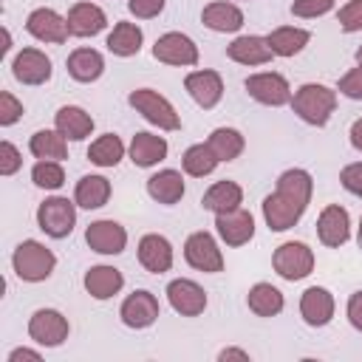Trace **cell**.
I'll return each instance as SVG.
<instances>
[{
  "label": "cell",
  "mask_w": 362,
  "mask_h": 362,
  "mask_svg": "<svg viewBox=\"0 0 362 362\" xmlns=\"http://www.w3.org/2000/svg\"><path fill=\"white\" fill-rule=\"evenodd\" d=\"M215 235L221 238V243L238 249L246 246L255 238V215L243 206L232 209V212H221L215 215Z\"/></svg>",
  "instance_id": "cell-19"
},
{
  "label": "cell",
  "mask_w": 362,
  "mask_h": 362,
  "mask_svg": "<svg viewBox=\"0 0 362 362\" xmlns=\"http://www.w3.org/2000/svg\"><path fill=\"white\" fill-rule=\"evenodd\" d=\"M246 305L255 317H263V320H272L277 317L283 308H286V297L277 286L272 283H255L249 291H246Z\"/></svg>",
  "instance_id": "cell-34"
},
{
  "label": "cell",
  "mask_w": 362,
  "mask_h": 362,
  "mask_svg": "<svg viewBox=\"0 0 362 362\" xmlns=\"http://www.w3.org/2000/svg\"><path fill=\"white\" fill-rule=\"evenodd\" d=\"M28 153L42 161H65L68 158V139L57 127H42L31 133L28 139Z\"/></svg>",
  "instance_id": "cell-35"
},
{
  "label": "cell",
  "mask_w": 362,
  "mask_h": 362,
  "mask_svg": "<svg viewBox=\"0 0 362 362\" xmlns=\"http://www.w3.org/2000/svg\"><path fill=\"white\" fill-rule=\"evenodd\" d=\"M11 269L23 283H42L57 269V255L34 238H25L11 252Z\"/></svg>",
  "instance_id": "cell-2"
},
{
  "label": "cell",
  "mask_w": 362,
  "mask_h": 362,
  "mask_svg": "<svg viewBox=\"0 0 362 362\" xmlns=\"http://www.w3.org/2000/svg\"><path fill=\"white\" fill-rule=\"evenodd\" d=\"M110 192H113V187H110V181H107L105 175L88 173V175H82V178L76 181V187H74V201H76L79 209H102V206L110 201Z\"/></svg>",
  "instance_id": "cell-31"
},
{
  "label": "cell",
  "mask_w": 362,
  "mask_h": 362,
  "mask_svg": "<svg viewBox=\"0 0 362 362\" xmlns=\"http://www.w3.org/2000/svg\"><path fill=\"white\" fill-rule=\"evenodd\" d=\"M147 195L156 201V204H161V206H175L181 198H184V192H187V184H184V173L181 170H173V167H164V170H158V173H153L150 178H147Z\"/></svg>",
  "instance_id": "cell-26"
},
{
  "label": "cell",
  "mask_w": 362,
  "mask_h": 362,
  "mask_svg": "<svg viewBox=\"0 0 362 362\" xmlns=\"http://www.w3.org/2000/svg\"><path fill=\"white\" fill-rule=\"evenodd\" d=\"M124 156H127V147L116 133H102L88 144V161L93 167H102V170L119 167V161Z\"/></svg>",
  "instance_id": "cell-36"
},
{
  "label": "cell",
  "mask_w": 362,
  "mask_h": 362,
  "mask_svg": "<svg viewBox=\"0 0 362 362\" xmlns=\"http://www.w3.org/2000/svg\"><path fill=\"white\" fill-rule=\"evenodd\" d=\"M23 119V102L11 90H0V127H11Z\"/></svg>",
  "instance_id": "cell-42"
},
{
  "label": "cell",
  "mask_w": 362,
  "mask_h": 362,
  "mask_svg": "<svg viewBox=\"0 0 362 362\" xmlns=\"http://www.w3.org/2000/svg\"><path fill=\"white\" fill-rule=\"evenodd\" d=\"M158 317H161V303H158V297H156L153 291H147V288L130 291V294L122 300V305H119V320H122V325H127V328H133V331H144V328L156 325Z\"/></svg>",
  "instance_id": "cell-10"
},
{
  "label": "cell",
  "mask_w": 362,
  "mask_h": 362,
  "mask_svg": "<svg viewBox=\"0 0 362 362\" xmlns=\"http://www.w3.org/2000/svg\"><path fill=\"white\" fill-rule=\"evenodd\" d=\"M337 8V0H291L288 11L300 20H317Z\"/></svg>",
  "instance_id": "cell-40"
},
{
  "label": "cell",
  "mask_w": 362,
  "mask_h": 362,
  "mask_svg": "<svg viewBox=\"0 0 362 362\" xmlns=\"http://www.w3.org/2000/svg\"><path fill=\"white\" fill-rule=\"evenodd\" d=\"M82 286H85V291H88L93 300L105 303V300L116 297V294L124 288V274H122V269H116V266H110V263H96V266H90V269L85 272Z\"/></svg>",
  "instance_id": "cell-25"
},
{
  "label": "cell",
  "mask_w": 362,
  "mask_h": 362,
  "mask_svg": "<svg viewBox=\"0 0 362 362\" xmlns=\"http://www.w3.org/2000/svg\"><path fill=\"white\" fill-rule=\"evenodd\" d=\"M337 93H342L345 99H354V102H362V65L345 71L337 82Z\"/></svg>",
  "instance_id": "cell-43"
},
{
  "label": "cell",
  "mask_w": 362,
  "mask_h": 362,
  "mask_svg": "<svg viewBox=\"0 0 362 362\" xmlns=\"http://www.w3.org/2000/svg\"><path fill=\"white\" fill-rule=\"evenodd\" d=\"M356 246L362 249V215H359V226H356Z\"/></svg>",
  "instance_id": "cell-52"
},
{
  "label": "cell",
  "mask_w": 362,
  "mask_h": 362,
  "mask_svg": "<svg viewBox=\"0 0 362 362\" xmlns=\"http://www.w3.org/2000/svg\"><path fill=\"white\" fill-rule=\"evenodd\" d=\"M288 107L294 116L311 127H325L331 116L337 113V88H328L322 82H303L294 93Z\"/></svg>",
  "instance_id": "cell-1"
},
{
  "label": "cell",
  "mask_w": 362,
  "mask_h": 362,
  "mask_svg": "<svg viewBox=\"0 0 362 362\" xmlns=\"http://www.w3.org/2000/svg\"><path fill=\"white\" fill-rule=\"evenodd\" d=\"M260 212H263V221H266V226H269L272 232H288V229H294V226L300 223V218L305 215V209H303L297 201H291L288 195H283V192H277V189L263 198Z\"/></svg>",
  "instance_id": "cell-18"
},
{
  "label": "cell",
  "mask_w": 362,
  "mask_h": 362,
  "mask_svg": "<svg viewBox=\"0 0 362 362\" xmlns=\"http://www.w3.org/2000/svg\"><path fill=\"white\" fill-rule=\"evenodd\" d=\"M348 141H351V147H354L356 153H362V116L354 119V124L348 127Z\"/></svg>",
  "instance_id": "cell-50"
},
{
  "label": "cell",
  "mask_w": 362,
  "mask_h": 362,
  "mask_svg": "<svg viewBox=\"0 0 362 362\" xmlns=\"http://www.w3.org/2000/svg\"><path fill=\"white\" fill-rule=\"evenodd\" d=\"M201 23L215 34H238L246 17L235 0H212L201 8Z\"/></svg>",
  "instance_id": "cell-22"
},
{
  "label": "cell",
  "mask_w": 362,
  "mask_h": 362,
  "mask_svg": "<svg viewBox=\"0 0 362 362\" xmlns=\"http://www.w3.org/2000/svg\"><path fill=\"white\" fill-rule=\"evenodd\" d=\"M68 31L71 37H79V40H88V37H96L107 28V14L99 3L93 0H82V3H74L68 8Z\"/></svg>",
  "instance_id": "cell-21"
},
{
  "label": "cell",
  "mask_w": 362,
  "mask_h": 362,
  "mask_svg": "<svg viewBox=\"0 0 362 362\" xmlns=\"http://www.w3.org/2000/svg\"><path fill=\"white\" fill-rule=\"evenodd\" d=\"M226 57L238 65H246V68H257V65H269L274 59L272 48H269V40L260 37V34H238L229 45H226Z\"/></svg>",
  "instance_id": "cell-23"
},
{
  "label": "cell",
  "mask_w": 362,
  "mask_h": 362,
  "mask_svg": "<svg viewBox=\"0 0 362 362\" xmlns=\"http://www.w3.org/2000/svg\"><path fill=\"white\" fill-rule=\"evenodd\" d=\"M28 339L40 348H59L68 334H71V322L59 308H37L28 317Z\"/></svg>",
  "instance_id": "cell-6"
},
{
  "label": "cell",
  "mask_w": 362,
  "mask_h": 362,
  "mask_svg": "<svg viewBox=\"0 0 362 362\" xmlns=\"http://www.w3.org/2000/svg\"><path fill=\"white\" fill-rule=\"evenodd\" d=\"M31 181H34V187H40L45 192L62 189V184H65V167H62V161H42V158H37L34 167H31Z\"/></svg>",
  "instance_id": "cell-39"
},
{
  "label": "cell",
  "mask_w": 362,
  "mask_h": 362,
  "mask_svg": "<svg viewBox=\"0 0 362 362\" xmlns=\"http://www.w3.org/2000/svg\"><path fill=\"white\" fill-rule=\"evenodd\" d=\"M127 105L153 127H158L161 133H175L181 130V116L175 110V105L161 96L158 90L153 88H136L127 93Z\"/></svg>",
  "instance_id": "cell-3"
},
{
  "label": "cell",
  "mask_w": 362,
  "mask_h": 362,
  "mask_svg": "<svg viewBox=\"0 0 362 362\" xmlns=\"http://www.w3.org/2000/svg\"><path fill=\"white\" fill-rule=\"evenodd\" d=\"M184 90L198 107L212 110L223 99V76L212 68H195L184 76Z\"/></svg>",
  "instance_id": "cell-15"
},
{
  "label": "cell",
  "mask_w": 362,
  "mask_h": 362,
  "mask_svg": "<svg viewBox=\"0 0 362 362\" xmlns=\"http://www.w3.org/2000/svg\"><path fill=\"white\" fill-rule=\"evenodd\" d=\"M354 59H356V65H362V45L356 48V54H354Z\"/></svg>",
  "instance_id": "cell-53"
},
{
  "label": "cell",
  "mask_w": 362,
  "mask_h": 362,
  "mask_svg": "<svg viewBox=\"0 0 362 362\" xmlns=\"http://www.w3.org/2000/svg\"><path fill=\"white\" fill-rule=\"evenodd\" d=\"M25 31L37 40V42H45V45H62L71 31H68V17L59 14L57 8L51 6H37L28 11L25 17Z\"/></svg>",
  "instance_id": "cell-11"
},
{
  "label": "cell",
  "mask_w": 362,
  "mask_h": 362,
  "mask_svg": "<svg viewBox=\"0 0 362 362\" xmlns=\"http://www.w3.org/2000/svg\"><path fill=\"white\" fill-rule=\"evenodd\" d=\"M339 184L345 192L362 198V161H351L339 170Z\"/></svg>",
  "instance_id": "cell-45"
},
{
  "label": "cell",
  "mask_w": 362,
  "mask_h": 362,
  "mask_svg": "<svg viewBox=\"0 0 362 362\" xmlns=\"http://www.w3.org/2000/svg\"><path fill=\"white\" fill-rule=\"evenodd\" d=\"M136 257L141 263L144 272L150 274H164L173 269L175 263V249L170 243V238L158 235V232H147L139 238V246H136Z\"/></svg>",
  "instance_id": "cell-17"
},
{
  "label": "cell",
  "mask_w": 362,
  "mask_h": 362,
  "mask_svg": "<svg viewBox=\"0 0 362 362\" xmlns=\"http://www.w3.org/2000/svg\"><path fill=\"white\" fill-rule=\"evenodd\" d=\"M11 76L20 82V85H28V88H37V85H45L51 76H54V62L45 51L40 48H23L14 54L11 59Z\"/></svg>",
  "instance_id": "cell-14"
},
{
  "label": "cell",
  "mask_w": 362,
  "mask_h": 362,
  "mask_svg": "<svg viewBox=\"0 0 362 362\" xmlns=\"http://www.w3.org/2000/svg\"><path fill=\"white\" fill-rule=\"evenodd\" d=\"M243 88L246 93L257 102V105H266V107H283L291 102V85L283 74L277 71H257V74H249L243 79Z\"/></svg>",
  "instance_id": "cell-7"
},
{
  "label": "cell",
  "mask_w": 362,
  "mask_h": 362,
  "mask_svg": "<svg viewBox=\"0 0 362 362\" xmlns=\"http://www.w3.org/2000/svg\"><path fill=\"white\" fill-rule=\"evenodd\" d=\"M229 359H240V362H249V359H252V354H249V351H243V348H235V345H229V348H221V351H218V362H229Z\"/></svg>",
  "instance_id": "cell-49"
},
{
  "label": "cell",
  "mask_w": 362,
  "mask_h": 362,
  "mask_svg": "<svg viewBox=\"0 0 362 362\" xmlns=\"http://www.w3.org/2000/svg\"><path fill=\"white\" fill-rule=\"evenodd\" d=\"M337 314V300L325 286H308L300 294V317L308 328H325Z\"/></svg>",
  "instance_id": "cell-20"
},
{
  "label": "cell",
  "mask_w": 362,
  "mask_h": 362,
  "mask_svg": "<svg viewBox=\"0 0 362 362\" xmlns=\"http://www.w3.org/2000/svg\"><path fill=\"white\" fill-rule=\"evenodd\" d=\"M167 153H170L167 139L158 136V133H150V130H139L127 144V158L141 170H150V167L161 164L167 158Z\"/></svg>",
  "instance_id": "cell-24"
},
{
  "label": "cell",
  "mask_w": 362,
  "mask_h": 362,
  "mask_svg": "<svg viewBox=\"0 0 362 362\" xmlns=\"http://www.w3.org/2000/svg\"><path fill=\"white\" fill-rule=\"evenodd\" d=\"M345 317H348L351 328H356V331L362 334V288H356V291L348 297V303H345Z\"/></svg>",
  "instance_id": "cell-47"
},
{
  "label": "cell",
  "mask_w": 362,
  "mask_h": 362,
  "mask_svg": "<svg viewBox=\"0 0 362 362\" xmlns=\"http://www.w3.org/2000/svg\"><path fill=\"white\" fill-rule=\"evenodd\" d=\"M235 3H252V0H235Z\"/></svg>",
  "instance_id": "cell-54"
},
{
  "label": "cell",
  "mask_w": 362,
  "mask_h": 362,
  "mask_svg": "<svg viewBox=\"0 0 362 362\" xmlns=\"http://www.w3.org/2000/svg\"><path fill=\"white\" fill-rule=\"evenodd\" d=\"M314 249L303 240H286L274 249L272 255V269L277 277L288 280V283H297V280H305L311 272H314Z\"/></svg>",
  "instance_id": "cell-5"
},
{
  "label": "cell",
  "mask_w": 362,
  "mask_h": 362,
  "mask_svg": "<svg viewBox=\"0 0 362 362\" xmlns=\"http://www.w3.org/2000/svg\"><path fill=\"white\" fill-rule=\"evenodd\" d=\"M54 127H57L68 141H85V139L93 133L96 122H93V116H90L85 107H79V105H62V107L54 113Z\"/></svg>",
  "instance_id": "cell-28"
},
{
  "label": "cell",
  "mask_w": 362,
  "mask_h": 362,
  "mask_svg": "<svg viewBox=\"0 0 362 362\" xmlns=\"http://www.w3.org/2000/svg\"><path fill=\"white\" fill-rule=\"evenodd\" d=\"M0 34H3V45H0V54L6 57V54L11 51V31H8L6 25H3V31H0Z\"/></svg>",
  "instance_id": "cell-51"
},
{
  "label": "cell",
  "mask_w": 362,
  "mask_h": 362,
  "mask_svg": "<svg viewBox=\"0 0 362 362\" xmlns=\"http://www.w3.org/2000/svg\"><path fill=\"white\" fill-rule=\"evenodd\" d=\"M206 144L212 147V153L218 156L221 164H229V161L240 158V153L246 150V139L238 127H215L206 136Z\"/></svg>",
  "instance_id": "cell-37"
},
{
  "label": "cell",
  "mask_w": 362,
  "mask_h": 362,
  "mask_svg": "<svg viewBox=\"0 0 362 362\" xmlns=\"http://www.w3.org/2000/svg\"><path fill=\"white\" fill-rule=\"evenodd\" d=\"M164 294H167L170 308H173L175 314H181V317H201V314L206 311V305H209L204 286L195 283V280H189V277H175V280H170L167 288H164Z\"/></svg>",
  "instance_id": "cell-13"
},
{
  "label": "cell",
  "mask_w": 362,
  "mask_h": 362,
  "mask_svg": "<svg viewBox=\"0 0 362 362\" xmlns=\"http://www.w3.org/2000/svg\"><path fill=\"white\" fill-rule=\"evenodd\" d=\"M65 68H68V76H71L74 82L90 85V82H96V79L105 74V57H102V51H96V48L79 45V48H74V51L68 54Z\"/></svg>",
  "instance_id": "cell-27"
},
{
  "label": "cell",
  "mask_w": 362,
  "mask_h": 362,
  "mask_svg": "<svg viewBox=\"0 0 362 362\" xmlns=\"http://www.w3.org/2000/svg\"><path fill=\"white\" fill-rule=\"evenodd\" d=\"M184 260H187V266H192L195 272H204V274L223 272V252H221L215 235L204 232V229L187 235V240H184Z\"/></svg>",
  "instance_id": "cell-9"
},
{
  "label": "cell",
  "mask_w": 362,
  "mask_h": 362,
  "mask_svg": "<svg viewBox=\"0 0 362 362\" xmlns=\"http://www.w3.org/2000/svg\"><path fill=\"white\" fill-rule=\"evenodd\" d=\"M167 0H127V11L136 17V20H153L164 11Z\"/></svg>",
  "instance_id": "cell-46"
},
{
  "label": "cell",
  "mask_w": 362,
  "mask_h": 362,
  "mask_svg": "<svg viewBox=\"0 0 362 362\" xmlns=\"http://www.w3.org/2000/svg\"><path fill=\"white\" fill-rule=\"evenodd\" d=\"M105 45H107V51H110L113 57H122V59L136 57V54L141 51V45H144V31H141L139 23L119 20V23H113V28H110Z\"/></svg>",
  "instance_id": "cell-29"
},
{
  "label": "cell",
  "mask_w": 362,
  "mask_h": 362,
  "mask_svg": "<svg viewBox=\"0 0 362 362\" xmlns=\"http://www.w3.org/2000/svg\"><path fill=\"white\" fill-rule=\"evenodd\" d=\"M20 167H23V153H20V147L17 144H11L8 139H3L0 141V175H14V173H20Z\"/></svg>",
  "instance_id": "cell-44"
},
{
  "label": "cell",
  "mask_w": 362,
  "mask_h": 362,
  "mask_svg": "<svg viewBox=\"0 0 362 362\" xmlns=\"http://www.w3.org/2000/svg\"><path fill=\"white\" fill-rule=\"evenodd\" d=\"M274 189L283 192V195H288L291 201H297L303 209H308L311 195H314V178H311V173L303 170V167H288V170H283V173L277 175Z\"/></svg>",
  "instance_id": "cell-33"
},
{
  "label": "cell",
  "mask_w": 362,
  "mask_h": 362,
  "mask_svg": "<svg viewBox=\"0 0 362 362\" xmlns=\"http://www.w3.org/2000/svg\"><path fill=\"white\" fill-rule=\"evenodd\" d=\"M317 240L325 249H339L351 240V215L342 204H328L317 215Z\"/></svg>",
  "instance_id": "cell-16"
},
{
  "label": "cell",
  "mask_w": 362,
  "mask_h": 362,
  "mask_svg": "<svg viewBox=\"0 0 362 362\" xmlns=\"http://www.w3.org/2000/svg\"><path fill=\"white\" fill-rule=\"evenodd\" d=\"M269 40V48L274 57H297L300 51H305V45L311 42V31L308 28H300V25H277L266 34Z\"/></svg>",
  "instance_id": "cell-30"
},
{
  "label": "cell",
  "mask_w": 362,
  "mask_h": 362,
  "mask_svg": "<svg viewBox=\"0 0 362 362\" xmlns=\"http://www.w3.org/2000/svg\"><path fill=\"white\" fill-rule=\"evenodd\" d=\"M337 23L345 34H356L362 31V0H348L339 6L337 11Z\"/></svg>",
  "instance_id": "cell-41"
},
{
  "label": "cell",
  "mask_w": 362,
  "mask_h": 362,
  "mask_svg": "<svg viewBox=\"0 0 362 362\" xmlns=\"http://www.w3.org/2000/svg\"><path fill=\"white\" fill-rule=\"evenodd\" d=\"M243 204V187L232 178H223V181H215L204 198H201V206L212 215H221V212H232Z\"/></svg>",
  "instance_id": "cell-32"
},
{
  "label": "cell",
  "mask_w": 362,
  "mask_h": 362,
  "mask_svg": "<svg viewBox=\"0 0 362 362\" xmlns=\"http://www.w3.org/2000/svg\"><path fill=\"white\" fill-rule=\"evenodd\" d=\"M76 209L79 206H76L74 198H68V195H48L45 201H40L34 218H37L40 232H45L54 240H62L76 226Z\"/></svg>",
  "instance_id": "cell-4"
},
{
  "label": "cell",
  "mask_w": 362,
  "mask_h": 362,
  "mask_svg": "<svg viewBox=\"0 0 362 362\" xmlns=\"http://www.w3.org/2000/svg\"><path fill=\"white\" fill-rule=\"evenodd\" d=\"M153 57L173 68H195L201 59V51L195 40L184 31H167L153 42Z\"/></svg>",
  "instance_id": "cell-8"
},
{
  "label": "cell",
  "mask_w": 362,
  "mask_h": 362,
  "mask_svg": "<svg viewBox=\"0 0 362 362\" xmlns=\"http://www.w3.org/2000/svg\"><path fill=\"white\" fill-rule=\"evenodd\" d=\"M6 362H42V351L40 348H28V345H20V348H11Z\"/></svg>",
  "instance_id": "cell-48"
},
{
  "label": "cell",
  "mask_w": 362,
  "mask_h": 362,
  "mask_svg": "<svg viewBox=\"0 0 362 362\" xmlns=\"http://www.w3.org/2000/svg\"><path fill=\"white\" fill-rule=\"evenodd\" d=\"M218 156L212 153V147L206 144V141H201V144H189L187 150H184V156H181V170H184V175H189V178H206V175H212L215 170H218Z\"/></svg>",
  "instance_id": "cell-38"
},
{
  "label": "cell",
  "mask_w": 362,
  "mask_h": 362,
  "mask_svg": "<svg viewBox=\"0 0 362 362\" xmlns=\"http://www.w3.org/2000/svg\"><path fill=\"white\" fill-rule=\"evenodd\" d=\"M85 243H88L90 252L113 257V255H122L127 249V229L113 218H99V221L88 223Z\"/></svg>",
  "instance_id": "cell-12"
}]
</instances>
